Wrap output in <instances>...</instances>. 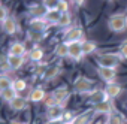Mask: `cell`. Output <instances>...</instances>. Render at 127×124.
Instances as JSON below:
<instances>
[{"label":"cell","mask_w":127,"mask_h":124,"mask_svg":"<svg viewBox=\"0 0 127 124\" xmlns=\"http://www.w3.org/2000/svg\"><path fill=\"white\" fill-rule=\"evenodd\" d=\"M26 63V57H15V55H6V64L17 70V69H21Z\"/></svg>","instance_id":"obj_16"},{"label":"cell","mask_w":127,"mask_h":124,"mask_svg":"<svg viewBox=\"0 0 127 124\" xmlns=\"http://www.w3.org/2000/svg\"><path fill=\"white\" fill-rule=\"evenodd\" d=\"M109 99H108V96H106V93H105V88L102 90V88H96V90H93L90 94H88V103L91 105V106H96V105H100V103H103V102H108Z\"/></svg>","instance_id":"obj_6"},{"label":"cell","mask_w":127,"mask_h":124,"mask_svg":"<svg viewBox=\"0 0 127 124\" xmlns=\"http://www.w3.org/2000/svg\"><path fill=\"white\" fill-rule=\"evenodd\" d=\"M43 36H45V33H36V31H32V30H29V33H27V37L33 42H40L43 39Z\"/></svg>","instance_id":"obj_29"},{"label":"cell","mask_w":127,"mask_h":124,"mask_svg":"<svg viewBox=\"0 0 127 124\" xmlns=\"http://www.w3.org/2000/svg\"><path fill=\"white\" fill-rule=\"evenodd\" d=\"M45 124H64V121H63V120H58V121H46Z\"/></svg>","instance_id":"obj_34"},{"label":"cell","mask_w":127,"mask_h":124,"mask_svg":"<svg viewBox=\"0 0 127 124\" xmlns=\"http://www.w3.org/2000/svg\"><path fill=\"white\" fill-rule=\"evenodd\" d=\"M49 96L55 100V103H57V105L64 106V105H66V102H67V100H69V97H70V91H69L66 87H58V88H55Z\"/></svg>","instance_id":"obj_5"},{"label":"cell","mask_w":127,"mask_h":124,"mask_svg":"<svg viewBox=\"0 0 127 124\" xmlns=\"http://www.w3.org/2000/svg\"><path fill=\"white\" fill-rule=\"evenodd\" d=\"M97 72V76L105 81L106 84H112L117 78V69H105V67H97L96 69Z\"/></svg>","instance_id":"obj_10"},{"label":"cell","mask_w":127,"mask_h":124,"mask_svg":"<svg viewBox=\"0 0 127 124\" xmlns=\"http://www.w3.org/2000/svg\"><path fill=\"white\" fill-rule=\"evenodd\" d=\"M29 58L32 60V61H36V63H39V61L43 58V49L40 48V46H33L30 51H29Z\"/></svg>","instance_id":"obj_24"},{"label":"cell","mask_w":127,"mask_h":124,"mask_svg":"<svg viewBox=\"0 0 127 124\" xmlns=\"http://www.w3.org/2000/svg\"><path fill=\"white\" fill-rule=\"evenodd\" d=\"M29 27L32 31H36V33H45L49 27V24L46 23L45 18H33V20H29Z\"/></svg>","instance_id":"obj_8"},{"label":"cell","mask_w":127,"mask_h":124,"mask_svg":"<svg viewBox=\"0 0 127 124\" xmlns=\"http://www.w3.org/2000/svg\"><path fill=\"white\" fill-rule=\"evenodd\" d=\"M32 124H33V123H32Z\"/></svg>","instance_id":"obj_39"},{"label":"cell","mask_w":127,"mask_h":124,"mask_svg":"<svg viewBox=\"0 0 127 124\" xmlns=\"http://www.w3.org/2000/svg\"><path fill=\"white\" fill-rule=\"evenodd\" d=\"M61 15H63V14H61L58 9H55V11H48L45 20H46L48 24H54V26H57L58 21H60V18H61Z\"/></svg>","instance_id":"obj_25"},{"label":"cell","mask_w":127,"mask_h":124,"mask_svg":"<svg viewBox=\"0 0 127 124\" xmlns=\"http://www.w3.org/2000/svg\"><path fill=\"white\" fill-rule=\"evenodd\" d=\"M118 54L123 60H127V42H123L118 48Z\"/></svg>","instance_id":"obj_33"},{"label":"cell","mask_w":127,"mask_h":124,"mask_svg":"<svg viewBox=\"0 0 127 124\" xmlns=\"http://www.w3.org/2000/svg\"><path fill=\"white\" fill-rule=\"evenodd\" d=\"M64 106L61 105H57V106H51V108H46V120L48 121H58V120H63V115H64Z\"/></svg>","instance_id":"obj_7"},{"label":"cell","mask_w":127,"mask_h":124,"mask_svg":"<svg viewBox=\"0 0 127 124\" xmlns=\"http://www.w3.org/2000/svg\"><path fill=\"white\" fill-rule=\"evenodd\" d=\"M14 79H11V76L8 73H0V93H3L5 90L12 87Z\"/></svg>","instance_id":"obj_26"},{"label":"cell","mask_w":127,"mask_h":124,"mask_svg":"<svg viewBox=\"0 0 127 124\" xmlns=\"http://www.w3.org/2000/svg\"><path fill=\"white\" fill-rule=\"evenodd\" d=\"M0 5H2V2H0Z\"/></svg>","instance_id":"obj_38"},{"label":"cell","mask_w":127,"mask_h":124,"mask_svg":"<svg viewBox=\"0 0 127 124\" xmlns=\"http://www.w3.org/2000/svg\"><path fill=\"white\" fill-rule=\"evenodd\" d=\"M60 72H61V69H60L58 64H51V66L46 67V72L43 75V79L45 81H52V79H55L60 75Z\"/></svg>","instance_id":"obj_20"},{"label":"cell","mask_w":127,"mask_h":124,"mask_svg":"<svg viewBox=\"0 0 127 124\" xmlns=\"http://www.w3.org/2000/svg\"><path fill=\"white\" fill-rule=\"evenodd\" d=\"M46 97H48V96H46L45 90H43L42 87H36V88H33V90L30 91V94H29L27 100H29V102H32V103H39V102L45 100Z\"/></svg>","instance_id":"obj_14"},{"label":"cell","mask_w":127,"mask_h":124,"mask_svg":"<svg viewBox=\"0 0 127 124\" xmlns=\"http://www.w3.org/2000/svg\"><path fill=\"white\" fill-rule=\"evenodd\" d=\"M27 103H29V100H27L26 97L18 96L14 102L9 103V108H11L12 111H15V112H20V111H24V109L27 108Z\"/></svg>","instance_id":"obj_19"},{"label":"cell","mask_w":127,"mask_h":124,"mask_svg":"<svg viewBox=\"0 0 127 124\" xmlns=\"http://www.w3.org/2000/svg\"><path fill=\"white\" fill-rule=\"evenodd\" d=\"M69 6H70V3L69 2H64V0H58V11L61 12V14H69Z\"/></svg>","instance_id":"obj_31"},{"label":"cell","mask_w":127,"mask_h":124,"mask_svg":"<svg viewBox=\"0 0 127 124\" xmlns=\"http://www.w3.org/2000/svg\"><path fill=\"white\" fill-rule=\"evenodd\" d=\"M96 51H97V43L94 40H88V39L82 40V52H84V55H91Z\"/></svg>","instance_id":"obj_21"},{"label":"cell","mask_w":127,"mask_h":124,"mask_svg":"<svg viewBox=\"0 0 127 124\" xmlns=\"http://www.w3.org/2000/svg\"><path fill=\"white\" fill-rule=\"evenodd\" d=\"M108 29L112 33H123L127 30V15L123 12L112 14L108 18Z\"/></svg>","instance_id":"obj_2"},{"label":"cell","mask_w":127,"mask_h":124,"mask_svg":"<svg viewBox=\"0 0 127 124\" xmlns=\"http://www.w3.org/2000/svg\"><path fill=\"white\" fill-rule=\"evenodd\" d=\"M42 5L48 11H55L58 8V0H45V2H42Z\"/></svg>","instance_id":"obj_30"},{"label":"cell","mask_w":127,"mask_h":124,"mask_svg":"<svg viewBox=\"0 0 127 124\" xmlns=\"http://www.w3.org/2000/svg\"><path fill=\"white\" fill-rule=\"evenodd\" d=\"M29 52H27V48L24 45V42H12L9 49H8V55H15V57H26Z\"/></svg>","instance_id":"obj_11"},{"label":"cell","mask_w":127,"mask_h":124,"mask_svg":"<svg viewBox=\"0 0 127 124\" xmlns=\"http://www.w3.org/2000/svg\"><path fill=\"white\" fill-rule=\"evenodd\" d=\"M105 93H106L108 99L112 100V99H117V97L123 93V88H121V85L112 82V84H106V87H105Z\"/></svg>","instance_id":"obj_17"},{"label":"cell","mask_w":127,"mask_h":124,"mask_svg":"<svg viewBox=\"0 0 127 124\" xmlns=\"http://www.w3.org/2000/svg\"><path fill=\"white\" fill-rule=\"evenodd\" d=\"M93 87H94V81L84 76V75L76 76L75 81H73V91L78 93V94H90L93 91L91 90Z\"/></svg>","instance_id":"obj_3"},{"label":"cell","mask_w":127,"mask_h":124,"mask_svg":"<svg viewBox=\"0 0 127 124\" xmlns=\"http://www.w3.org/2000/svg\"><path fill=\"white\" fill-rule=\"evenodd\" d=\"M123 58L120 57L118 52H105L96 57L97 67H105V69H117Z\"/></svg>","instance_id":"obj_1"},{"label":"cell","mask_w":127,"mask_h":124,"mask_svg":"<svg viewBox=\"0 0 127 124\" xmlns=\"http://www.w3.org/2000/svg\"><path fill=\"white\" fill-rule=\"evenodd\" d=\"M12 88L20 94V93H23L26 88H27V82L24 81V79H14V82H12Z\"/></svg>","instance_id":"obj_28"},{"label":"cell","mask_w":127,"mask_h":124,"mask_svg":"<svg viewBox=\"0 0 127 124\" xmlns=\"http://www.w3.org/2000/svg\"><path fill=\"white\" fill-rule=\"evenodd\" d=\"M54 54H55V57H60V58H63V57H69V43H66V42H60L58 45H55Z\"/></svg>","instance_id":"obj_22"},{"label":"cell","mask_w":127,"mask_h":124,"mask_svg":"<svg viewBox=\"0 0 127 124\" xmlns=\"http://www.w3.org/2000/svg\"><path fill=\"white\" fill-rule=\"evenodd\" d=\"M84 40V31L79 26H72L63 31V42L73 43V42H82Z\"/></svg>","instance_id":"obj_4"},{"label":"cell","mask_w":127,"mask_h":124,"mask_svg":"<svg viewBox=\"0 0 127 124\" xmlns=\"http://www.w3.org/2000/svg\"><path fill=\"white\" fill-rule=\"evenodd\" d=\"M84 57L85 55L82 52V42L69 43V58H72L73 61H81Z\"/></svg>","instance_id":"obj_9"},{"label":"cell","mask_w":127,"mask_h":124,"mask_svg":"<svg viewBox=\"0 0 127 124\" xmlns=\"http://www.w3.org/2000/svg\"><path fill=\"white\" fill-rule=\"evenodd\" d=\"M8 18H9V11H8V8L3 6V5H0V23L3 24Z\"/></svg>","instance_id":"obj_32"},{"label":"cell","mask_w":127,"mask_h":124,"mask_svg":"<svg viewBox=\"0 0 127 124\" xmlns=\"http://www.w3.org/2000/svg\"><path fill=\"white\" fill-rule=\"evenodd\" d=\"M18 96H20V94H18L12 87H11V88H8V90H5L3 93H0V99H2L3 102H6L8 105H9L11 102H14Z\"/></svg>","instance_id":"obj_23"},{"label":"cell","mask_w":127,"mask_h":124,"mask_svg":"<svg viewBox=\"0 0 127 124\" xmlns=\"http://www.w3.org/2000/svg\"><path fill=\"white\" fill-rule=\"evenodd\" d=\"M93 111H94L96 115H106V117H111V115H114V105H112L111 100H108V102H103V103H100V105L93 106Z\"/></svg>","instance_id":"obj_12"},{"label":"cell","mask_w":127,"mask_h":124,"mask_svg":"<svg viewBox=\"0 0 127 124\" xmlns=\"http://www.w3.org/2000/svg\"><path fill=\"white\" fill-rule=\"evenodd\" d=\"M96 124H109V121H108V118H106L105 121H99V123H96Z\"/></svg>","instance_id":"obj_36"},{"label":"cell","mask_w":127,"mask_h":124,"mask_svg":"<svg viewBox=\"0 0 127 124\" xmlns=\"http://www.w3.org/2000/svg\"><path fill=\"white\" fill-rule=\"evenodd\" d=\"M94 115H96V114H94L93 108H91V109H87V111H84L82 114H79V115L75 117L73 124H91V120H93Z\"/></svg>","instance_id":"obj_15"},{"label":"cell","mask_w":127,"mask_h":124,"mask_svg":"<svg viewBox=\"0 0 127 124\" xmlns=\"http://www.w3.org/2000/svg\"><path fill=\"white\" fill-rule=\"evenodd\" d=\"M57 26L61 27V29H69V27H72V15H70V12L69 14H63Z\"/></svg>","instance_id":"obj_27"},{"label":"cell","mask_w":127,"mask_h":124,"mask_svg":"<svg viewBox=\"0 0 127 124\" xmlns=\"http://www.w3.org/2000/svg\"><path fill=\"white\" fill-rule=\"evenodd\" d=\"M64 124H73V121H69V123H64Z\"/></svg>","instance_id":"obj_37"},{"label":"cell","mask_w":127,"mask_h":124,"mask_svg":"<svg viewBox=\"0 0 127 124\" xmlns=\"http://www.w3.org/2000/svg\"><path fill=\"white\" fill-rule=\"evenodd\" d=\"M9 124H26V123H23V121H18V120H14V121H11Z\"/></svg>","instance_id":"obj_35"},{"label":"cell","mask_w":127,"mask_h":124,"mask_svg":"<svg viewBox=\"0 0 127 124\" xmlns=\"http://www.w3.org/2000/svg\"><path fill=\"white\" fill-rule=\"evenodd\" d=\"M2 29H3V31H5L6 34H9V36L15 34V33H17V30H18L17 20H15L14 17H9V18H8V20L2 24Z\"/></svg>","instance_id":"obj_18"},{"label":"cell","mask_w":127,"mask_h":124,"mask_svg":"<svg viewBox=\"0 0 127 124\" xmlns=\"http://www.w3.org/2000/svg\"><path fill=\"white\" fill-rule=\"evenodd\" d=\"M48 14V9L40 3V5H32L27 11V15L30 17V20L33 18H45Z\"/></svg>","instance_id":"obj_13"}]
</instances>
